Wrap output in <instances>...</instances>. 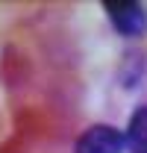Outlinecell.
Segmentation results:
<instances>
[{"label": "cell", "instance_id": "1", "mask_svg": "<svg viewBox=\"0 0 147 153\" xmlns=\"http://www.w3.org/2000/svg\"><path fill=\"white\" fill-rule=\"evenodd\" d=\"M112 27L124 38H135L147 30V9L135 0H106L103 3Z\"/></svg>", "mask_w": 147, "mask_h": 153}, {"label": "cell", "instance_id": "2", "mask_svg": "<svg viewBox=\"0 0 147 153\" xmlns=\"http://www.w3.org/2000/svg\"><path fill=\"white\" fill-rule=\"evenodd\" d=\"M124 147H127V133L109 124H94L74 141V153H124Z\"/></svg>", "mask_w": 147, "mask_h": 153}, {"label": "cell", "instance_id": "3", "mask_svg": "<svg viewBox=\"0 0 147 153\" xmlns=\"http://www.w3.org/2000/svg\"><path fill=\"white\" fill-rule=\"evenodd\" d=\"M127 147L132 153H147V106L132 112L127 127Z\"/></svg>", "mask_w": 147, "mask_h": 153}]
</instances>
